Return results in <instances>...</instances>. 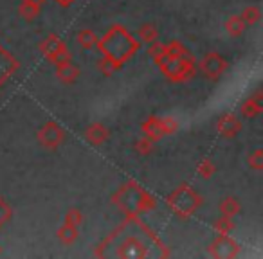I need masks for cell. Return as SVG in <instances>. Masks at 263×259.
Wrapping results in <instances>:
<instances>
[{
	"instance_id": "cell-21",
	"label": "cell",
	"mask_w": 263,
	"mask_h": 259,
	"mask_svg": "<svg viewBox=\"0 0 263 259\" xmlns=\"http://www.w3.org/2000/svg\"><path fill=\"white\" fill-rule=\"evenodd\" d=\"M58 240L65 245H72L74 241L78 240V227H72V225H67L63 223L58 230Z\"/></svg>"
},
{
	"instance_id": "cell-25",
	"label": "cell",
	"mask_w": 263,
	"mask_h": 259,
	"mask_svg": "<svg viewBox=\"0 0 263 259\" xmlns=\"http://www.w3.org/2000/svg\"><path fill=\"white\" fill-rule=\"evenodd\" d=\"M134 150H136L141 157H146V155H150L152 151L155 150V141L148 139V137H143V139L136 141V144H134Z\"/></svg>"
},
{
	"instance_id": "cell-22",
	"label": "cell",
	"mask_w": 263,
	"mask_h": 259,
	"mask_svg": "<svg viewBox=\"0 0 263 259\" xmlns=\"http://www.w3.org/2000/svg\"><path fill=\"white\" fill-rule=\"evenodd\" d=\"M240 16L245 22V26H254V24H258L259 18H261V9H259L258 6H247Z\"/></svg>"
},
{
	"instance_id": "cell-8",
	"label": "cell",
	"mask_w": 263,
	"mask_h": 259,
	"mask_svg": "<svg viewBox=\"0 0 263 259\" xmlns=\"http://www.w3.org/2000/svg\"><path fill=\"white\" fill-rule=\"evenodd\" d=\"M36 141L45 150H56V148L62 146V143L65 141V130H63L58 123H54V121H49V123H45L44 126L38 130Z\"/></svg>"
},
{
	"instance_id": "cell-7",
	"label": "cell",
	"mask_w": 263,
	"mask_h": 259,
	"mask_svg": "<svg viewBox=\"0 0 263 259\" xmlns=\"http://www.w3.org/2000/svg\"><path fill=\"white\" fill-rule=\"evenodd\" d=\"M40 52L47 59H51L54 65L60 62L70 59V52H69V49H67V44L58 36V34H49L45 40H42Z\"/></svg>"
},
{
	"instance_id": "cell-19",
	"label": "cell",
	"mask_w": 263,
	"mask_h": 259,
	"mask_svg": "<svg viewBox=\"0 0 263 259\" xmlns=\"http://www.w3.org/2000/svg\"><path fill=\"white\" fill-rule=\"evenodd\" d=\"M137 40L141 42V44H154L155 40H159V31L155 26H152V24H143V26L137 29Z\"/></svg>"
},
{
	"instance_id": "cell-18",
	"label": "cell",
	"mask_w": 263,
	"mask_h": 259,
	"mask_svg": "<svg viewBox=\"0 0 263 259\" xmlns=\"http://www.w3.org/2000/svg\"><path fill=\"white\" fill-rule=\"evenodd\" d=\"M121 67H123V63H119L117 59H114L112 56H106V54H101V58H99V62H98V69L103 76H114Z\"/></svg>"
},
{
	"instance_id": "cell-30",
	"label": "cell",
	"mask_w": 263,
	"mask_h": 259,
	"mask_svg": "<svg viewBox=\"0 0 263 259\" xmlns=\"http://www.w3.org/2000/svg\"><path fill=\"white\" fill-rule=\"evenodd\" d=\"M56 2H58L60 6H63V8H69V6L72 4L74 0H56Z\"/></svg>"
},
{
	"instance_id": "cell-26",
	"label": "cell",
	"mask_w": 263,
	"mask_h": 259,
	"mask_svg": "<svg viewBox=\"0 0 263 259\" xmlns=\"http://www.w3.org/2000/svg\"><path fill=\"white\" fill-rule=\"evenodd\" d=\"M247 166L254 171H261L263 169V150L258 148L251 155H247Z\"/></svg>"
},
{
	"instance_id": "cell-11",
	"label": "cell",
	"mask_w": 263,
	"mask_h": 259,
	"mask_svg": "<svg viewBox=\"0 0 263 259\" xmlns=\"http://www.w3.org/2000/svg\"><path fill=\"white\" fill-rule=\"evenodd\" d=\"M240 112L245 119H254V117H258L259 113L263 112V92H261V88H258L251 97H247L243 103H241Z\"/></svg>"
},
{
	"instance_id": "cell-3",
	"label": "cell",
	"mask_w": 263,
	"mask_h": 259,
	"mask_svg": "<svg viewBox=\"0 0 263 259\" xmlns=\"http://www.w3.org/2000/svg\"><path fill=\"white\" fill-rule=\"evenodd\" d=\"M155 65L161 72L173 83H184L195 76V58L193 56H172L162 49V52L154 58Z\"/></svg>"
},
{
	"instance_id": "cell-24",
	"label": "cell",
	"mask_w": 263,
	"mask_h": 259,
	"mask_svg": "<svg viewBox=\"0 0 263 259\" xmlns=\"http://www.w3.org/2000/svg\"><path fill=\"white\" fill-rule=\"evenodd\" d=\"M216 234H231L234 230V222L233 218H227V216H220L218 220L213 225Z\"/></svg>"
},
{
	"instance_id": "cell-29",
	"label": "cell",
	"mask_w": 263,
	"mask_h": 259,
	"mask_svg": "<svg viewBox=\"0 0 263 259\" xmlns=\"http://www.w3.org/2000/svg\"><path fill=\"white\" fill-rule=\"evenodd\" d=\"M65 223L72 227H80L83 223V212L78 207H70L69 211L65 212Z\"/></svg>"
},
{
	"instance_id": "cell-6",
	"label": "cell",
	"mask_w": 263,
	"mask_h": 259,
	"mask_svg": "<svg viewBox=\"0 0 263 259\" xmlns=\"http://www.w3.org/2000/svg\"><path fill=\"white\" fill-rule=\"evenodd\" d=\"M227 69H229V62L222 54H218V52H208L200 59V63H198L200 74L211 81H218L226 74Z\"/></svg>"
},
{
	"instance_id": "cell-14",
	"label": "cell",
	"mask_w": 263,
	"mask_h": 259,
	"mask_svg": "<svg viewBox=\"0 0 263 259\" xmlns=\"http://www.w3.org/2000/svg\"><path fill=\"white\" fill-rule=\"evenodd\" d=\"M78 76H80V69H78L70 59L56 63V77H58L62 83L72 85L74 81L78 79Z\"/></svg>"
},
{
	"instance_id": "cell-1",
	"label": "cell",
	"mask_w": 263,
	"mask_h": 259,
	"mask_svg": "<svg viewBox=\"0 0 263 259\" xmlns=\"http://www.w3.org/2000/svg\"><path fill=\"white\" fill-rule=\"evenodd\" d=\"M112 202L124 214V218H134L143 212H150L157 207V200L137 182H126L112 194Z\"/></svg>"
},
{
	"instance_id": "cell-2",
	"label": "cell",
	"mask_w": 263,
	"mask_h": 259,
	"mask_svg": "<svg viewBox=\"0 0 263 259\" xmlns=\"http://www.w3.org/2000/svg\"><path fill=\"white\" fill-rule=\"evenodd\" d=\"M96 47L101 51V54L112 56L119 63H126L132 56L136 54L141 47V42L134 38V34L128 33L126 27L112 26L108 33L98 42Z\"/></svg>"
},
{
	"instance_id": "cell-9",
	"label": "cell",
	"mask_w": 263,
	"mask_h": 259,
	"mask_svg": "<svg viewBox=\"0 0 263 259\" xmlns=\"http://www.w3.org/2000/svg\"><path fill=\"white\" fill-rule=\"evenodd\" d=\"M209 255L216 259H234L240 254V245L231 237V234H218L216 240L209 245Z\"/></svg>"
},
{
	"instance_id": "cell-4",
	"label": "cell",
	"mask_w": 263,
	"mask_h": 259,
	"mask_svg": "<svg viewBox=\"0 0 263 259\" xmlns=\"http://www.w3.org/2000/svg\"><path fill=\"white\" fill-rule=\"evenodd\" d=\"M166 205L175 216L186 220L198 211V207L202 205V196L191 186L180 184L166 196Z\"/></svg>"
},
{
	"instance_id": "cell-12",
	"label": "cell",
	"mask_w": 263,
	"mask_h": 259,
	"mask_svg": "<svg viewBox=\"0 0 263 259\" xmlns=\"http://www.w3.org/2000/svg\"><path fill=\"white\" fill-rule=\"evenodd\" d=\"M18 69V62L0 45V87L6 85V81L13 76Z\"/></svg>"
},
{
	"instance_id": "cell-27",
	"label": "cell",
	"mask_w": 263,
	"mask_h": 259,
	"mask_svg": "<svg viewBox=\"0 0 263 259\" xmlns=\"http://www.w3.org/2000/svg\"><path fill=\"white\" fill-rule=\"evenodd\" d=\"M164 51L172 56H193L190 51L186 49V45H182L180 42H170V44H164Z\"/></svg>"
},
{
	"instance_id": "cell-23",
	"label": "cell",
	"mask_w": 263,
	"mask_h": 259,
	"mask_svg": "<svg viewBox=\"0 0 263 259\" xmlns=\"http://www.w3.org/2000/svg\"><path fill=\"white\" fill-rule=\"evenodd\" d=\"M197 173H198V176L200 178H211L213 175L216 173V166H215V162L211 161V158H202L200 162H198V166H197Z\"/></svg>"
},
{
	"instance_id": "cell-28",
	"label": "cell",
	"mask_w": 263,
	"mask_h": 259,
	"mask_svg": "<svg viewBox=\"0 0 263 259\" xmlns=\"http://www.w3.org/2000/svg\"><path fill=\"white\" fill-rule=\"evenodd\" d=\"M13 218V209L8 204L6 198L0 196V229H4V225Z\"/></svg>"
},
{
	"instance_id": "cell-10",
	"label": "cell",
	"mask_w": 263,
	"mask_h": 259,
	"mask_svg": "<svg viewBox=\"0 0 263 259\" xmlns=\"http://www.w3.org/2000/svg\"><path fill=\"white\" fill-rule=\"evenodd\" d=\"M216 132L223 139H234L241 132V121L234 113H222L216 121Z\"/></svg>"
},
{
	"instance_id": "cell-13",
	"label": "cell",
	"mask_w": 263,
	"mask_h": 259,
	"mask_svg": "<svg viewBox=\"0 0 263 259\" xmlns=\"http://www.w3.org/2000/svg\"><path fill=\"white\" fill-rule=\"evenodd\" d=\"M108 135H110L108 128L101 123L90 124V126H87V130H85V141H87L88 144H92V146H101V144H105L106 141H108Z\"/></svg>"
},
{
	"instance_id": "cell-17",
	"label": "cell",
	"mask_w": 263,
	"mask_h": 259,
	"mask_svg": "<svg viewBox=\"0 0 263 259\" xmlns=\"http://www.w3.org/2000/svg\"><path fill=\"white\" fill-rule=\"evenodd\" d=\"M223 27H226L227 34H229L231 38H240L241 34H243V31L247 26H245V22L241 20L240 15H231L229 18L226 20Z\"/></svg>"
},
{
	"instance_id": "cell-20",
	"label": "cell",
	"mask_w": 263,
	"mask_h": 259,
	"mask_svg": "<svg viewBox=\"0 0 263 259\" xmlns=\"http://www.w3.org/2000/svg\"><path fill=\"white\" fill-rule=\"evenodd\" d=\"M76 42L80 44L81 49H87V51H88V49H94L96 45H98L99 38L92 29H81L80 33H78V36H76Z\"/></svg>"
},
{
	"instance_id": "cell-31",
	"label": "cell",
	"mask_w": 263,
	"mask_h": 259,
	"mask_svg": "<svg viewBox=\"0 0 263 259\" xmlns=\"http://www.w3.org/2000/svg\"><path fill=\"white\" fill-rule=\"evenodd\" d=\"M0 254H2V247H0Z\"/></svg>"
},
{
	"instance_id": "cell-16",
	"label": "cell",
	"mask_w": 263,
	"mask_h": 259,
	"mask_svg": "<svg viewBox=\"0 0 263 259\" xmlns=\"http://www.w3.org/2000/svg\"><path fill=\"white\" fill-rule=\"evenodd\" d=\"M220 216H227V218H234L241 212V204L236 196H226L218 204Z\"/></svg>"
},
{
	"instance_id": "cell-5",
	"label": "cell",
	"mask_w": 263,
	"mask_h": 259,
	"mask_svg": "<svg viewBox=\"0 0 263 259\" xmlns=\"http://www.w3.org/2000/svg\"><path fill=\"white\" fill-rule=\"evenodd\" d=\"M143 135L152 141H159L166 135H172L179 130V123L173 117H157L152 115L143 123Z\"/></svg>"
},
{
	"instance_id": "cell-15",
	"label": "cell",
	"mask_w": 263,
	"mask_h": 259,
	"mask_svg": "<svg viewBox=\"0 0 263 259\" xmlns=\"http://www.w3.org/2000/svg\"><path fill=\"white\" fill-rule=\"evenodd\" d=\"M45 0H22L18 6V13L24 20L31 22V20L38 18L42 13V8H44Z\"/></svg>"
}]
</instances>
